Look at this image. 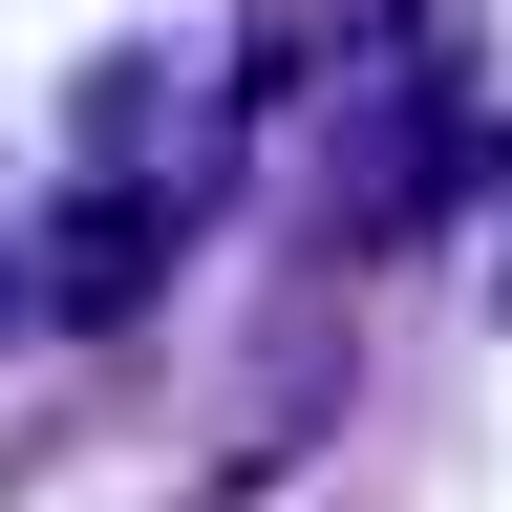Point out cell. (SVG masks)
<instances>
[{
	"mask_svg": "<svg viewBox=\"0 0 512 512\" xmlns=\"http://www.w3.org/2000/svg\"><path fill=\"white\" fill-rule=\"evenodd\" d=\"M150 235H171L150 192H86V214H64V278H43V299H64V320H128V299H150Z\"/></svg>",
	"mask_w": 512,
	"mask_h": 512,
	"instance_id": "1",
	"label": "cell"
}]
</instances>
